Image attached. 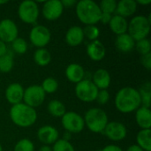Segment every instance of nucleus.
<instances>
[{
  "mask_svg": "<svg viewBox=\"0 0 151 151\" xmlns=\"http://www.w3.org/2000/svg\"><path fill=\"white\" fill-rule=\"evenodd\" d=\"M7 52V46L4 42L0 40V57Z\"/></svg>",
  "mask_w": 151,
  "mask_h": 151,
  "instance_id": "nucleus-41",
  "label": "nucleus"
},
{
  "mask_svg": "<svg viewBox=\"0 0 151 151\" xmlns=\"http://www.w3.org/2000/svg\"><path fill=\"white\" fill-rule=\"evenodd\" d=\"M8 3V1H6V0H1L0 1V4H7Z\"/></svg>",
  "mask_w": 151,
  "mask_h": 151,
  "instance_id": "nucleus-46",
  "label": "nucleus"
},
{
  "mask_svg": "<svg viewBox=\"0 0 151 151\" xmlns=\"http://www.w3.org/2000/svg\"><path fill=\"white\" fill-rule=\"evenodd\" d=\"M126 151H143L139 146H137L136 144H134V145H131L127 148V150Z\"/></svg>",
  "mask_w": 151,
  "mask_h": 151,
  "instance_id": "nucleus-42",
  "label": "nucleus"
},
{
  "mask_svg": "<svg viewBox=\"0 0 151 151\" xmlns=\"http://www.w3.org/2000/svg\"><path fill=\"white\" fill-rule=\"evenodd\" d=\"M99 89L95 86L91 80H82L75 86V95L79 100L84 103L96 101Z\"/></svg>",
  "mask_w": 151,
  "mask_h": 151,
  "instance_id": "nucleus-7",
  "label": "nucleus"
},
{
  "mask_svg": "<svg viewBox=\"0 0 151 151\" xmlns=\"http://www.w3.org/2000/svg\"><path fill=\"white\" fill-rule=\"evenodd\" d=\"M34 60L39 66H47L51 61V55L45 48H40L35 51Z\"/></svg>",
  "mask_w": 151,
  "mask_h": 151,
  "instance_id": "nucleus-25",
  "label": "nucleus"
},
{
  "mask_svg": "<svg viewBox=\"0 0 151 151\" xmlns=\"http://www.w3.org/2000/svg\"><path fill=\"white\" fill-rule=\"evenodd\" d=\"M84 38L83 29L79 26L71 27L65 34V42L72 47H76L81 44Z\"/></svg>",
  "mask_w": 151,
  "mask_h": 151,
  "instance_id": "nucleus-19",
  "label": "nucleus"
},
{
  "mask_svg": "<svg viewBox=\"0 0 151 151\" xmlns=\"http://www.w3.org/2000/svg\"><path fill=\"white\" fill-rule=\"evenodd\" d=\"M14 65L13 55L8 50L5 54L0 57V73H10Z\"/></svg>",
  "mask_w": 151,
  "mask_h": 151,
  "instance_id": "nucleus-27",
  "label": "nucleus"
},
{
  "mask_svg": "<svg viewBox=\"0 0 151 151\" xmlns=\"http://www.w3.org/2000/svg\"><path fill=\"white\" fill-rule=\"evenodd\" d=\"M85 126L93 133H103L109 122L106 112L100 108L89 109L83 118Z\"/></svg>",
  "mask_w": 151,
  "mask_h": 151,
  "instance_id": "nucleus-4",
  "label": "nucleus"
},
{
  "mask_svg": "<svg viewBox=\"0 0 151 151\" xmlns=\"http://www.w3.org/2000/svg\"><path fill=\"white\" fill-rule=\"evenodd\" d=\"M48 111L49 113L55 118H62L66 112L65 104L58 100H51L48 104Z\"/></svg>",
  "mask_w": 151,
  "mask_h": 151,
  "instance_id": "nucleus-26",
  "label": "nucleus"
},
{
  "mask_svg": "<svg viewBox=\"0 0 151 151\" xmlns=\"http://www.w3.org/2000/svg\"><path fill=\"white\" fill-rule=\"evenodd\" d=\"M91 81L99 90H102L107 89L110 87L111 78L110 73L106 69L99 68L94 73Z\"/></svg>",
  "mask_w": 151,
  "mask_h": 151,
  "instance_id": "nucleus-17",
  "label": "nucleus"
},
{
  "mask_svg": "<svg viewBox=\"0 0 151 151\" xmlns=\"http://www.w3.org/2000/svg\"><path fill=\"white\" fill-rule=\"evenodd\" d=\"M75 12L79 20L86 26L97 24L102 14L98 4L92 0H81L77 2Z\"/></svg>",
  "mask_w": 151,
  "mask_h": 151,
  "instance_id": "nucleus-3",
  "label": "nucleus"
},
{
  "mask_svg": "<svg viewBox=\"0 0 151 151\" xmlns=\"http://www.w3.org/2000/svg\"><path fill=\"white\" fill-rule=\"evenodd\" d=\"M82 29L84 37L88 38L90 42L97 40L100 35V30L96 25H88Z\"/></svg>",
  "mask_w": 151,
  "mask_h": 151,
  "instance_id": "nucleus-32",
  "label": "nucleus"
},
{
  "mask_svg": "<svg viewBox=\"0 0 151 151\" xmlns=\"http://www.w3.org/2000/svg\"><path fill=\"white\" fill-rule=\"evenodd\" d=\"M39 5L35 1H22L18 7V15L19 19L26 24H35L39 17Z\"/></svg>",
  "mask_w": 151,
  "mask_h": 151,
  "instance_id": "nucleus-6",
  "label": "nucleus"
},
{
  "mask_svg": "<svg viewBox=\"0 0 151 151\" xmlns=\"http://www.w3.org/2000/svg\"><path fill=\"white\" fill-rule=\"evenodd\" d=\"M5 99L12 105L22 103L24 96V88L18 82H13L8 85L5 89Z\"/></svg>",
  "mask_w": 151,
  "mask_h": 151,
  "instance_id": "nucleus-15",
  "label": "nucleus"
},
{
  "mask_svg": "<svg viewBox=\"0 0 151 151\" xmlns=\"http://www.w3.org/2000/svg\"><path fill=\"white\" fill-rule=\"evenodd\" d=\"M134 48L142 56L151 53L150 41L148 38L137 41V42H135V47Z\"/></svg>",
  "mask_w": 151,
  "mask_h": 151,
  "instance_id": "nucleus-33",
  "label": "nucleus"
},
{
  "mask_svg": "<svg viewBox=\"0 0 151 151\" xmlns=\"http://www.w3.org/2000/svg\"><path fill=\"white\" fill-rule=\"evenodd\" d=\"M64 8H72L76 5L77 2L75 0H63L61 1Z\"/></svg>",
  "mask_w": 151,
  "mask_h": 151,
  "instance_id": "nucleus-40",
  "label": "nucleus"
},
{
  "mask_svg": "<svg viewBox=\"0 0 151 151\" xmlns=\"http://www.w3.org/2000/svg\"><path fill=\"white\" fill-rule=\"evenodd\" d=\"M71 139H72V134H70V133H68V132H65V133L64 134L63 140L67 141V142H70Z\"/></svg>",
  "mask_w": 151,
  "mask_h": 151,
  "instance_id": "nucleus-44",
  "label": "nucleus"
},
{
  "mask_svg": "<svg viewBox=\"0 0 151 151\" xmlns=\"http://www.w3.org/2000/svg\"><path fill=\"white\" fill-rule=\"evenodd\" d=\"M51 39L50 29L43 25H35L29 33V40L31 43L37 49L44 48L49 44Z\"/></svg>",
  "mask_w": 151,
  "mask_h": 151,
  "instance_id": "nucleus-10",
  "label": "nucleus"
},
{
  "mask_svg": "<svg viewBox=\"0 0 151 151\" xmlns=\"http://www.w3.org/2000/svg\"><path fill=\"white\" fill-rule=\"evenodd\" d=\"M150 32V17L136 15L128 22L127 34L137 42L148 37Z\"/></svg>",
  "mask_w": 151,
  "mask_h": 151,
  "instance_id": "nucleus-5",
  "label": "nucleus"
},
{
  "mask_svg": "<svg viewBox=\"0 0 151 151\" xmlns=\"http://www.w3.org/2000/svg\"><path fill=\"white\" fill-rule=\"evenodd\" d=\"M0 151H3V147H2L1 143H0Z\"/></svg>",
  "mask_w": 151,
  "mask_h": 151,
  "instance_id": "nucleus-47",
  "label": "nucleus"
},
{
  "mask_svg": "<svg viewBox=\"0 0 151 151\" xmlns=\"http://www.w3.org/2000/svg\"><path fill=\"white\" fill-rule=\"evenodd\" d=\"M109 27L112 33H114L117 35L127 33V27H128V22L127 19L114 14L112 15L111 21L109 22Z\"/></svg>",
  "mask_w": 151,
  "mask_h": 151,
  "instance_id": "nucleus-23",
  "label": "nucleus"
},
{
  "mask_svg": "<svg viewBox=\"0 0 151 151\" xmlns=\"http://www.w3.org/2000/svg\"><path fill=\"white\" fill-rule=\"evenodd\" d=\"M38 151H52L51 150V148L50 147V146H48V145H42Z\"/></svg>",
  "mask_w": 151,
  "mask_h": 151,
  "instance_id": "nucleus-45",
  "label": "nucleus"
},
{
  "mask_svg": "<svg viewBox=\"0 0 151 151\" xmlns=\"http://www.w3.org/2000/svg\"><path fill=\"white\" fill-rule=\"evenodd\" d=\"M112 15L111 14H107V13H102L101 14V17H100V20L99 22L101 21L103 24L106 25V24H109V22L111 21V19Z\"/></svg>",
  "mask_w": 151,
  "mask_h": 151,
  "instance_id": "nucleus-39",
  "label": "nucleus"
},
{
  "mask_svg": "<svg viewBox=\"0 0 151 151\" xmlns=\"http://www.w3.org/2000/svg\"><path fill=\"white\" fill-rule=\"evenodd\" d=\"M19 35L17 24L10 19H4L0 21V40L7 43H12Z\"/></svg>",
  "mask_w": 151,
  "mask_h": 151,
  "instance_id": "nucleus-11",
  "label": "nucleus"
},
{
  "mask_svg": "<svg viewBox=\"0 0 151 151\" xmlns=\"http://www.w3.org/2000/svg\"><path fill=\"white\" fill-rule=\"evenodd\" d=\"M65 76L67 80L73 83H79L85 77V71L83 67L76 63L70 64L65 69Z\"/></svg>",
  "mask_w": 151,
  "mask_h": 151,
  "instance_id": "nucleus-20",
  "label": "nucleus"
},
{
  "mask_svg": "<svg viewBox=\"0 0 151 151\" xmlns=\"http://www.w3.org/2000/svg\"><path fill=\"white\" fill-rule=\"evenodd\" d=\"M103 133L108 139L113 142H119L127 137V130L123 123L118 121H111L108 122Z\"/></svg>",
  "mask_w": 151,
  "mask_h": 151,
  "instance_id": "nucleus-12",
  "label": "nucleus"
},
{
  "mask_svg": "<svg viewBox=\"0 0 151 151\" xmlns=\"http://www.w3.org/2000/svg\"><path fill=\"white\" fill-rule=\"evenodd\" d=\"M137 11V4L134 0H120L117 3L115 14L123 18L133 16Z\"/></svg>",
  "mask_w": 151,
  "mask_h": 151,
  "instance_id": "nucleus-18",
  "label": "nucleus"
},
{
  "mask_svg": "<svg viewBox=\"0 0 151 151\" xmlns=\"http://www.w3.org/2000/svg\"><path fill=\"white\" fill-rule=\"evenodd\" d=\"M46 94L39 85H31L24 89L23 101L24 104L31 108H37L41 106L45 100Z\"/></svg>",
  "mask_w": 151,
  "mask_h": 151,
  "instance_id": "nucleus-9",
  "label": "nucleus"
},
{
  "mask_svg": "<svg viewBox=\"0 0 151 151\" xmlns=\"http://www.w3.org/2000/svg\"><path fill=\"white\" fill-rule=\"evenodd\" d=\"M61 124L65 132L72 134L81 133L85 127L83 118L75 111H66L61 118Z\"/></svg>",
  "mask_w": 151,
  "mask_h": 151,
  "instance_id": "nucleus-8",
  "label": "nucleus"
},
{
  "mask_svg": "<svg viewBox=\"0 0 151 151\" xmlns=\"http://www.w3.org/2000/svg\"><path fill=\"white\" fill-rule=\"evenodd\" d=\"M13 151H35V145L29 139L23 138L17 142Z\"/></svg>",
  "mask_w": 151,
  "mask_h": 151,
  "instance_id": "nucleus-34",
  "label": "nucleus"
},
{
  "mask_svg": "<svg viewBox=\"0 0 151 151\" xmlns=\"http://www.w3.org/2000/svg\"><path fill=\"white\" fill-rule=\"evenodd\" d=\"M87 54L93 61H101L104 58L106 50L104 45L99 40L90 42L87 46Z\"/></svg>",
  "mask_w": 151,
  "mask_h": 151,
  "instance_id": "nucleus-16",
  "label": "nucleus"
},
{
  "mask_svg": "<svg viewBox=\"0 0 151 151\" xmlns=\"http://www.w3.org/2000/svg\"><path fill=\"white\" fill-rule=\"evenodd\" d=\"M52 151H75L73 145L67 141L58 139L51 148Z\"/></svg>",
  "mask_w": 151,
  "mask_h": 151,
  "instance_id": "nucleus-35",
  "label": "nucleus"
},
{
  "mask_svg": "<svg viewBox=\"0 0 151 151\" xmlns=\"http://www.w3.org/2000/svg\"><path fill=\"white\" fill-rule=\"evenodd\" d=\"M102 13L114 15L117 8V2L115 0H103L99 4Z\"/></svg>",
  "mask_w": 151,
  "mask_h": 151,
  "instance_id": "nucleus-31",
  "label": "nucleus"
},
{
  "mask_svg": "<svg viewBox=\"0 0 151 151\" xmlns=\"http://www.w3.org/2000/svg\"><path fill=\"white\" fill-rule=\"evenodd\" d=\"M12 48L15 53L22 55V54H25L27 52L28 45H27V42L25 39H23L21 37H17L12 42Z\"/></svg>",
  "mask_w": 151,
  "mask_h": 151,
  "instance_id": "nucleus-30",
  "label": "nucleus"
},
{
  "mask_svg": "<svg viewBox=\"0 0 151 151\" xmlns=\"http://www.w3.org/2000/svg\"><path fill=\"white\" fill-rule=\"evenodd\" d=\"M110 100V94L107 91V89H102L99 90L96 96V101L100 104V105H104L108 103V101Z\"/></svg>",
  "mask_w": 151,
  "mask_h": 151,
  "instance_id": "nucleus-36",
  "label": "nucleus"
},
{
  "mask_svg": "<svg viewBox=\"0 0 151 151\" xmlns=\"http://www.w3.org/2000/svg\"><path fill=\"white\" fill-rule=\"evenodd\" d=\"M135 120L142 129H150L151 111L150 108L141 106L135 111Z\"/></svg>",
  "mask_w": 151,
  "mask_h": 151,
  "instance_id": "nucleus-21",
  "label": "nucleus"
},
{
  "mask_svg": "<svg viewBox=\"0 0 151 151\" xmlns=\"http://www.w3.org/2000/svg\"><path fill=\"white\" fill-rule=\"evenodd\" d=\"M142 105L139 91L131 87L120 88L115 96V106L122 113L135 111Z\"/></svg>",
  "mask_w": 151,
  "mask_h": 151,
  "instance_id": "nucleus-1",
  "label": "nucleus"
},
{
  "mask_svg": "<svg viewBox=\"0 0 151 151\" xmlns=\"http://www.w3.org/2000/svg\"><path fill=\"white\" fill-rule=\"evenodd\" d=\"M141 62H142V65H143V67H144V68H146L148 71H150V69H151V53H149V54H146V55H143V56H142Z\"/></svg>",
  "mask_w": 151,
  "mask_h": 151,
  "instance_id": "nucleus-37",
  "label": "nucleus"
},
{
  "mask_svg": "<svg viewBox=\"0 0 151 151\" xmlns=\"http://www.w3.org/2000/svg\"><path fill=\"white\" fill-rule=\"evenodd\" d=\"M41 88H42L45 94H53L58 88V82L55 78L48 77L42 81Z\"/></svg>",
  "mask_w": 151,
  "mask_h": 151,
  "instance_id": "nucleus-29",
  "label": "nucleus"
},
{
  "mask_svg": "<svg viewBox=\"0 0 151 151\" xmlns=\"http://www.w3.org/2000/svg\"><path fill=\"white\" fill-rule=\"evenodd\" d=\"M63 12H64V7L62 5L61 1L59 0L45 1L42 9V13L43 18L50 21H53L59 19L63 14Z\"/></svg>",
  "mask_w": 151,
  "mask_h": 151,
  "instance_id": "nucleus-13",
  "label": "nucleus"
},
{
  "mask_svg": "<svg viewBox=\"0 0 151 151\" xmlns=\"http://www.w3.org/2000/svg\"><path fill=\"white\" fill-rule=\"evenodd\" d=\"M100 151H123V150L117 145L110 144V145H107L104 148H103Z\"/></svg>",
  "mask_w": 151,
  "mask_h": 151,
  "instance_id": "nucleus-38",
  "label": "nucleus"
},
{
  "mask_svg": "<svg viewBox=\"0 0 151 151\" xmlns=\"http://www.w3.org/2000/svg\"><path fill=\"white\" fill-rule=\"evenodd\" d=\"M141 97V102L142 106L150 108L151 104V84L150 82H146L138 90Z\"/></svg>",
  "mask_w": 151,
  "mask_h": 151,
  "instance_id": "nucleus-28",
  "label": "nucleus"
},
{
  "mask_svg": "<svg viewBox=\"0 0 151 151\" xmlns=\"http://www.w3.org/2000/svg\"><path fill=\"white\" fill-rule=\"evenodd\" d=\"M37 138L42 143L49 146L50 144H54L59 139V134L56 127L45 125L38 129Z\"/></svg>",
  "mask_w": 151,
  "mask_h": 151,
  "instance_id": "nucleus-14",
  "label": "nucleus"
},
{
  "mask_svg": "<svg viewBox=\"0 0 151 151\" xmlns=\"http://www.w3.org/2000/svg\"><path fill=\"white\" fill-rule=\"evenodd\" d=\"M137 146L143 151H151V131L150 129H142L136 136Z\"/></svg>",
  "mask_w": 151,
  "mask_h": 151,
  "instance_id": "nucleus-24",
  "label": "nucleus"
},
{
  "mask_svg": "<svg viewBox=\"0 0 151 151\" xmlns=\"http://www.w3.org/2000/svg\"><path fill=\"white\" fill-rule=\"evenodd\" d=\"M137 4H142V5H148L151 3V0H137L135 1Z\"/></svg>",
  "mask_w": 151,
  "mask_h": 151,
  "instance_id": "nucleus-43",
  "label": "nucleus"
},
{
  "mask_svg": "<svg viewBox=\"0 0 151 151\" xmlns=\"http://www.w3.org/2000/svg\"><path fill=\"white\" fill-rule=\"evenodd\" d=\"M116 48L121 52H130L135 47V41L127 33L117 35L115 40Z\"/></svg>",
  "mask_w": 151,
  "mask_h": 151,
  "instance_id": "nucleus-22",
  "label": "nucleus"
},
{
  "mask_svg": "<svg viewBox=\"0 0 151 151\" xmlns=\"http://www.w3.org/2000/svg\"><path fill=\"white\" fill-rule=\"evenodd\" d=\"M11 120L19 127H29L33 126L37 119L35 109L29 107L24 103L12 105L10 109Z\"/></svg>",
  "mask_w": 151,
  "mask_h": 151,
  "instance_id": "nucleus-2",
  "label": "nucleus"
}]
</instances>
